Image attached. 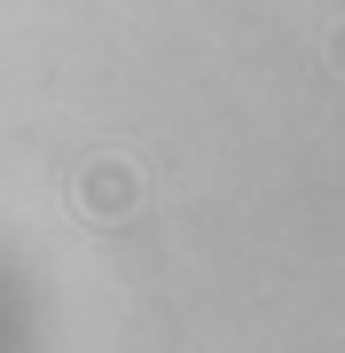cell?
I'll use <instances>...</instances> for the list:
<instances>
[{
  "label": "cell",
  "instance_id": "6da1fadb",
  "mask_svg": "<svg viewBox=\"0 0 345 353\" xmlns=\"http://www.w3.org/2000/svg\"><path fill=\"white\" fill-rule=\"evenodd\" d=\"M79 204H87L94 220H126L134 204H141V173L126 157H94L87 173H79Z\"/></svg>",
  "mask_w": 345,
  "mask_h": 353
},
{
  "label": "cell",
  "instance_id": "7a4b0ae2",
  "mask_svg": "<svg viewBox=\"0 0 345 353\" xmlns=\"http://www.w3.org/2000/svg\"><path fill=\"white\" fill-rule=\"evenodd\" d=\"M330 63H337V71H345V24H337V39H330Z\"/></svg>",
  "mask_w": 345,
  "mask_h": 353
}]
</instances>
